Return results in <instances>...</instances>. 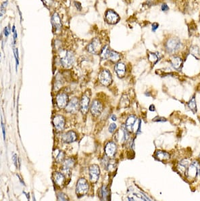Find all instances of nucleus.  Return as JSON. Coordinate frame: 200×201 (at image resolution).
I'll return each mask as SVG.
<instances>
[{
	"instance_id": "obj_1",
	"label": "nucleus",
	"mask_w": 200,
	"mask_h": 201,
	"mask_svg": "<svg viewBox=\"0 0 200 201\" xmlns=\"http://www.w3.org/2000/svg\"><path fill=\"white\" fill-rule=\"evenodd\" d=\"M181 46L180 39L177 37H170L167 40L165 43V49L168 53L174 54L179 50Z\"/></svg>"
},
{
	"instance_id": "obj_2",
	"label": "nucleus",
	"mask_w": 200,
	"mask_h": 201,
	"mask_svg": "<svg viewBox=\"0 0 200 201\" xmlns=\"http://www.w3.org/2000/svg\"><path fill=\"white\" fill-rule=\"evenodd\" d=\"M89 184L85 178L79 179L77 184V187H76V193H77L78 197L80 198V197L86 195L88 190H89Z\"/></svg>"
},
{
	"instance_id": "obj_3",
	"label": "nucleus",
	"mask_w": 200,
	"mask_h": 201,
	"mask_svg": "<svg viewBox=\"0 0 200 201\" xmlns=\"http://www.w3.org/2000/svg\"><path fill=\"white\" fill-rule=\"evenodd\" d=\"M199 167V164L198 163V162L192 163L190 164L187 168L185 174L187 178L189 180L195 179L199 174V171L200 169Z\"/></svg>"
},
{
	"instance_id": "obj_4",
	"label": "nucleus",
	"mask_w": 200,
	"mask_h": 201,
	"mask_svg": "<svg viewBox=\"0 0 200 201\" xmlns=\"http://www.w3.org/2000/svg\"><path fill=\"white\" fill-rule=\"evenodd\" d=\"M87 50L93 54H98L102 50V43L99 39L95 38L87 46Z\"/></svg>"
},
{
	"instance_id": "obj_5",
	"label": "nucleus",
	"mask_w": 200,
	"mask_h": 201,
	"mask_svg": "<svg viewBox=\"0 0 200 201\" xmlns=\"http://www.w3.org/2000/svg\"><path fill=\"white\" fill-rule=\"evenodd\" d=\"M99 81L103 86H109L112 82V78L110 72L107 70H103L99 74Z\"/></svg>"
},
{
	"instance_id": "obj_6",
	"label": "nucleus",
	"mask_w": 200,
	"mask_h": 201,
	"mask_svg": "<svg viewBox=\"0 0 200 201\" xmlns=\"http://www.w3.org/2000/svg\"><path fill=\"white\" fill-rule=\"evenodd\" d=\"M74 62V54L72 53L70 51H67L64 56L61 58L60 62L62 65L66 68V69H69V68L71 67Z\"/></svg>"
},
{
	"instance_id": "obj_7",
	"label": "nucleus",
	"mask_w": 200,
	"mask_h": 201,
	"mask_svg": "<svg viewBox=\"0 0 200 201\" xmlns=\"http://www.w3.org/2000/svg\"><path fill=\"white\" fill-rule=\"evenodd\" d=\"M100 175L99 167L97 164H92L89 167V179L92 183H96L98 181Z\"/></svg>"
},
{
	"instance_id": "obj_8",
	"label": "nucleus",
	"mask_w": 200,
	"mask_h": 201,
	"mask_svg": "<svg viewBox=\"0 0 200 201\" xmlns=\"http://www.w3.org/2000/svg\"><path fill=\"white\" fill-rule=\"evenodd\" d=\"M80 108V102L78 98H73L68 104L66 107V111L69 113H75Z\"/></svg>"
},
{
	"instance_id": "obj_9",
	"label": "nucleus",
	"mask_w": 200,
	"mask_h": 201,
	"mask_svg": "<svg viewBox=\"0 0 200 201\" xmlns=\"http://www.w3.org/2000/svg\"><path fill=\"white\" fill-rule=\"evenodd\" d=\"M54 126L58 131H62L65 126V119L62 115H56L53 119Z\"/></svg>"
},
{
	"instance_id": "obj_10",
	"label": "nucleus",
	"mask_w": 200,
	"mask_h": 201,
	"mask_svg": "<svg viewBox=\"0 0 200 201\" xmlns=\"http://www.w3.org/2000/svg\"><path fill=\"white\" fill-rule=\"evenodd\" d=\"M69 102V96L67 94L61 93L56 96V104L59 108H66Z\"/></svg>"
},
{
	"instance_id": "obj_11",
	"label": "nucleus",
	"mask_w": 200,
	"mask_h": 201,
	"mask_svg": "<svg viewBox=\"0 0 200 201\" xmlns=\"http://www.w3.org/2000/svg\"><path fill=\"white\" fill-rule=\"evenodd\" d=\"M106 19L107 22L114 25V24H117L119 21L120 17L114 11L109 10L106 12Z\"/></svg>"
},
{
	"instance_id": "obj_12",
	"label": "nucleus",
	"mask_w": 200,
	"mask_h": 201,
	"mask_svg": "<svg viewBox=\"0 0 200 201\" xmlns=\"http://www.w3.org/2000/svg\"><path fill=\"white\" fill-rule=\"evenodd\" d=\"M90 98L87 95H84L80 102V109L83 115H86L89 109Z\"/></svg>"
},
{
	"instance_id": "obj_13",
	"label": "nucleus",
	"mask_w": 200,
	"mask_h": 201,
	"mask_svg": "<svg viewBox=\"0 0 200 201\" xmlns=\"http://www.w3.org/2000/svg\"><path fill=\"white\" fill-rule=\"evenodd\" d=\"M102 110V104L98 100H94L91 106V112L92 115H93L94 116H98L101 115Z\"/></svg>"
},
{
	"instance_id": "obj_14",
	"label": "nucleus",
	"mask_w": 200,
	"mask_h": 201,
	"mask_svg": "<svg viewBox=\"0 0 200 201\" xmlns=\"http://www.w3.org/2000/svg\"><path fill=\"white\" fill-rule=\"evenodd\" d=\"M117 150L116 144L113 142H110L106 144L105 147V153L109 158H113Z\"/></svg>"
},
{
	"instance_id": "obj_15",
	"label": "nucleus",
	"mask_w": 200,
	"mask_h": 201,
	"mask_svg": "<svg viewBox=\"0 0 200 201\" xmlns=\"http://www.w3.org/2000/svg\"><path fill=\"white\" fill-rule=\"evenodd\" d=\"M77 140L76 133L73 131H69L62 135V141L64 143L70 144L75 142Z\"/></svg>"
},
{
	"instance_id": "obj_16",
	"label": "nucleus",
	"mask_w": 200,
	"mask_h": 201,
	"mask_svg": "<svg viewBox=\"0 0 200 201\" xmlns=\"http://www.w3.org/2000/svg\"><path fill=\"white\" fill-rule=\"evenodd\" d=\"M51 23H52V25L55 31L59 32L61 31L62 27L61 19L57 13H54L53 14L52 17H51Z\"/></svg>"
},
{
	"instance_id": "obj_17",
	"label": "nucleus",
	"mask_w": 200,
	"mask_h": 201,
	"mask_svg": "<svg viewBox=\"0 0 200 201\" xmlns=\"http://www.w3.org/2000/svg\"><path fill=\"white\" fill-rule=\"evenodd\" d=\"M137 122V117L135 115H131L127 118L125 123V127L129 132H132Z\"/></svg>"
},
{
	"instance_id": "obj_18",
	"label": "nucleus",
	"mask_w": 200,
	"mask_h": 201,
	"mask_svg": "<svg viewBox=\"0 0 200 201\" xmlns=\"http://www.w3.org/2000/svg\"><path fill=\"white\" fill-rule=\"evenodd\" d=\"M54 180L55 184L59 187H63L65 184V177L61 173L55 172L53 175Z\"/></svg>"
},
{
	"instance_id": "obj_19",
	"label": "nucleus",
	"mask_w": 200,
	"mask_h": 201,
	"mask_svg": "<svg viewBox=\"0 0 200 201\" xmlns=\"http://www.w3.org/2000/svg\"><path fill=\"white\" fill-rule=\"evenodd\" d=\"M115 71L117 73L118 77L120 78H123L126 74V66L122 62H118L115 65Z\"/></svg>"
},
{
	"instance_id": "obj_20",
	"label": "nucleus",
	"mask_w": 200,
	"mask_h": 201,
	"mask_svg": "<svg viewBox=\"0 0 200 201\" xmlns=\"http://www.w3.org/2000/svg\"><path fill=\"white\" fill-rule=\"evenodd\" d=\"M171 65L177 71H181L183 67V60L179 56H173L170 60Z\"/></svg>"
},
{
	"instance_id": "obj_21",
	"label": "nucleus",
	"mask_w": 200,
	"mask_h": 201,
	"mask_svg": "<svg viewBox=\"0 0 200 201\" xmlns=\"http://www.w3.org/2000/svg\"><path fill=\"white\" fill-rule=\"evenodd\" d=\"M190 163L188 160L184 159L180 162L177 166V169L180 174H186V172L187 170L188 167L189 166Z\"/></svg>"
},
{
	"instance_id": "obj_22",
	"label": "nucleus",
	"mask_w": 200,
	"mask_h": 201,
	"mask_svg": "<svg viewBox=\"0 0 200 201\" xmlns=\"http://www.w3.org/2000/svg\"><path fill=\"white\" fill-rule=\"evenodd\" d=\"M154 156L155 159H158V160H160V161H166V160H168L170 157L169 152L162 150H158L155 152Z\"/></svg>"
},
{
	"instance_id": "obj_23",
	"label": "nucleus",
	"mask_w": 200,
	"mask_h": 201,
	"mask_svg": "<svg viewBox=\"0 0 200 201\" xmlns=\"http://www.w3.org/2000/svg\"><path fill=\"white\" fill-rule=\"evenodd\" d=\"M74 160L73 159H68L64 160V166H63V169L66 172H69L70 169L73 167L74 164Z\"/></svg>"
},
{
	"instance_id": "obj_24",
	"label": "nucleus",
	"mask_w": 200,
	"mask_h": 201,
	"mask_svg": "<svg viewBox=\"0 0 200 201\" xmlns=\"http://www.w3.org/2000/svg\"><path fill=\"white\" fill-rule=\"evenodd\" d=\"M110 51H111L110 50L109 46H106L105 47H103L102 48L101 52H100V57H101L102 59H104V60L109 58Z\"/></svg>"
},
{
	"instance_id": "obj_25",
	"label": "nucleus",
	"mask_w": 200,
	"mask_h": 201,
	"mask_svg": "<svg viewBox=\"0 0 200 201\" xmlns=\"http://www.w3.org/2000/svg\"><path fill=\"white\" fill-rule=\"evenodd\" d=\"M120 58H121V55H120L119 53L117 51H111L110 56H109V59L111 60L112 62L114 63H117L119 61Z\"/></svg>"
},
{
	"instance_id": "obj_26",
	"label": "nucleus",
	"mask_w": 200,
	"mask_h": 201,
	"mask_svg": "<svg viewBox=\"0 0 200 201\" xmlns=\"http://www.w3.org/2000/svg\"><path fill=\"white\" fill-rule=\"evenodd\" d=\"M188 106H189V109L193 112L195 113L197 112V105H196V100L195 96L192 97L191 99L189 100V103H188Z\"/></svg>"
},
{
	"instance_id": "obj_27",
	"label": "nucleus",
	"mask_w": 200,
	"mask_h": 201,
	"mask_svg": "<svg viewBox=\"0 0 200 201\" xmlns=\"http://www.w3.org/2000/svg\"><path fill=\"white\" fill-rule=\"evenodd\" d=\"M148 58H149L150 61L151 63L155 64H156L158 62V60H160V57L159 55L157 54L151 53V52H150L149 55H148Z\"/></svg>"
},
{
	"instance_id": "obj_28",
	"label": "nucleus",
	"mask_w": 200,
	"mask_h": 201,
	"mask_svg": "<svg viewBox=\"0 0 200 201\" xmlns=\"http://www.w3.org/2000/svg\"><path fill=\"white\" fill-rule=\"evenodd\" d=\"M100 196H102V199L103 200H106L107 198V196H108V191H107V187L106 186H103L101 189V193H100Z\"/></svg>"
},
{
	"instance_id": "obj_29",
	"label": "nucleus",
	"mask_w": 200,
	"mask_h": 201,
	"mask_svg": "<svg viewBox=\"0 0 200 201\" xmlns=\"http://www.w3.org/2000/svg\"><path fill=\"white\" fill-rule=\"evenodd\" d=\"M116 167H117V164L114 160H110L107 164V168L110 171H113Z\"/></svg>"
},
{
	"instance_id": "obj_30",
	"label": "nucleus",
	"mask_w": 200,
	"mask_h": 201,
	"mask_svg": "<svg viewBox=\"0 0 200 201\" xmlns=\"http://www.w3.org/2000/svg\"><path fill=\"white\" fill-rule=\"evenodd\" d=\"M64 159H65L64 152L63 151H60L58 154L56 156L55 160H56L58 163H62L64 161Z\"/></svg>"
},
{
	"instance_id": "obj_31",
	"label": "nucleus",
	"mask_w": 200,
	"mask_h": 201,
	"mask_svg": "<svg viewBox=\"0 0 200 201\" xmlns=\"http://www.w3.org/2000/svg\"><path fill=\"white\" fill-rule=\"evenodd\" d=\"M58 200H69V198H68L67 196L64 194L62 192L59 193L58 194Z\"/></svg>"
},
{
	"instance_id": "obj_32",
	"label": "nucleus",
	"mask_w": 200,
	"mask_h": 201,
	"mask_svg": "<svg viewBox=\"0 0 200 201\" xmlns=\"http://www.w3.org/2000/svg\"><path fill=\"white\" fill-rule=\"evenodd\" d=\"M191 54L193 55L195 57L198 58V56L199 55V49L197 47H193L191 48Z\"/></svg>"
},
{
	"instance_id": "obj_33",
	"label": "nucleus",
	"mask_w": 200,
	"mask_h": 201,
	"mask_svg": "<svg viewBox=\"0 0 200 201\" xmlns=\"http://www.w3.org/2000/svg\"><path fill=\"white\" fill-rule=\"evenodd\" d=\"M117 125H116L115 123H112L108 128L109 132L111 133V134H112V133H114L115 131V130H117Z\"/></svg>"
},
{
	"instance_id": "obj_34",
	"label": "nucleus",
	"mask_w": 200,
	"mask_h": 201,
	"mask_svg": "<svg viewBox=\"0 0 200 201\" xmlns=\"http://www.w3.org/2000/svg\"><path fill=\"white\" fill-rule=\"evenodd\" d=\"M7 5V2H3L2 4V6H1V17H2L3 14H5L6 12V6Z\"/></svg>"
},
{
	"instance_id": "obj_35",
	"label": "nucleus",
	"mask_w": 200,
	"mask_h": 201,
	"mask_svg": "<svg viewBox=\"0 0 200 201\" xmlns=\"http://www.w3.org/2000/svg\"><path fill=\"white\" fill-rule=\"evenodd\" d=\"M12 159H13V161H14V163L15 164L16 167H18V156H17V154H14Z\"/></svg>"
},
{
	"instance_id": "obj_36",
	"label": "nucleus",
	"mask_w": 200,
	"mask_h": 201,
	"mask_svg": "<svg viewBox=\"0 0 200 201\" xmlns=\"http://www.w3.org/2000/svg\"><path fill=\"white\" fill-rule=\"evenodd\" d=\"M161 9L163 12H166L167 11H169V7L168 6V5L166 4V3H163V4L161 6Z\"/></svg>"
},
{
	"instance_id": "obj_37",
	"label": "nucleus",
	"mask_w": 200,
	"mask_h": 201,
	"mask_svg": "<svg viewBox=\"0 0 200 201\" xmlns=\"http://www.w3.org/2000/svg\"><path fill=\"white\" fill-rule=\"evenodd\" d=\"M158 27H159L158 24L157 22H154L152 24V25H151V30H152L153 32H155L158 29Z\"/></svg>"
},
{
	"instance_id": "obj_38",
	"label": "nucleus",
	"mask_w": 200,
	"mask_h": 201,
	"mask_svg": "<svg viewBox=\"0 0 200 201\" xmlns=\"http://www.w3.org/2000/svg\"><path fill=\"white\" fill-rule=\"evenodd\" d=\"M43 2L47 6H50L52 4L53 0H43Z\"/></svg>"
},
{
	"instance_id": "obj_39",
	"label": "nucleus",
	"mask_w": 200,
	"mask_h": 201,
	"mask_svg": "<svg viewBox=\"0 0 200 201\" xmlns=\"http://www.w3.org/2000/svg\"><path fill=\"white\" fill-rule=\"evenodd\" d=\"M154 121H160V122H163V121H166V119L165 118H163V117H160V116H158V117L155 118L154 119Z\"/></svg>"
},
{
	"instance_id": "obj_40",
	"label": "nucleus",
	"mask_w": 200,
	"mask_h": 201,
	"mask_svg": "<svg viewBox=\"0 0 200 201\" xmlns=\"http://www.w3.org/2000/svg\"><path fill=\"white\" fill-rule=\"evenodd\" d=\"M3 33H4V35H5V36L6 37L9 35V34H10V29H9L8 27H5L4 30H3Z\"/></svg>"
},
{
	"instance_id": "obj_41",
	"label": "nucleus",
	"mask_w": 200,
	"mask_h": 201,
	"mask_svg": "<svg viewBox=\"0 0 200 201\" xmlns=\"http://www.w3.org/2000/svg\"><path fill=\"white\" fill-rule=\"evenodd\" d=\"M2 131H3V140H6V133H5V127L4 124H3V121L2 120Z\"/></svg>"
},
{
	"instance_id": "obj_42",
	"label": "nucleus",
	"mask_w": 200,
	"mask_h": 201,
	"mask_svg": "<svg viewBox=\"0 0 200 201\" xmlns=\"http://www.w3.org/2000/svg\"><path fill=\"white\" fill-rule=\"evenodd\" d=\"M12 31H13V33H14V42H16V39H17V31H16L15 27H14V26L13 27Z\"/></svg>"
},
{
	"instance_id": "obj_43",
	"label": "nucleus",
	"mask_w": 200,
	"mask_h": 201,
	"mask_svg": "<svg viewBox=\"0 0 200 201\" xmlns=\"http://www.w3.org/2000/svg\"><path fill=\"white\" fill-rule=\"evenodd\" d=\"M112 119L113 120H117V117H116L115 115H113L112 116Z\"/></svg>"
},
{
	"instance_id": "obj_44",
	"label": "nucleus",
	"mask_w": 200,
	"mask_h": 201,
	"mask_svg": "<svg viewBox=\"0 0 200 201\" xmlns=\"http://www.w3.org/2000/svg\"><path fill=\"white\" fill-rule=\"evenodd\" d=\"M198 175H199V178H200V169H199V174H198Z\"/></svg>"
}]
</instances>
